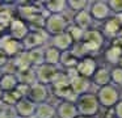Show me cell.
Segmentation results:
<instances>
[{"label":"cell","instance_id":"1","mask_svg":"<svg viewBox=\"0 0 122 118\" xmlns=\"http://www.w3.org/2000/svg\"><path fill=\"white\" fill-rule=\"evenodd\" d=\"M68 29V20L63 15H49L45 22V31L49 36L64 33Z\"/></svg>","mask_w":122,"mask_h":118},{"label":"cell","instance_id":"2","mask_svg":"<svg viewBox=\"0 0 122 118\" xmlns=\"http://www.w3.org/2000/svg\"><path fill=\"white\" fill-rule=\"evenodd\" d=\"M49 34L45 30H30L29 34L21 41L22 49L25 51H29L33 49H38L42 47L45 42H47Z\"/></svg>","mask_w":122,"mask_h":118},{"label":"cell","instance_id":"3","mask_svg":"<svg viewBox=\"0 0 122 118\" xmlns=\"http://www.w3.org/2000/svg\"><path fill=\"white\" fill-rule=\"evenodd\" d=\"M0 50L5 52L9 58H15L21 51H24L21 41L15 39L9 34H4L0 37Z\"/></svg>","mask_w":122,"mask_h":118},{"label":"cell","instance_id":"4","mask_svg":"<svg viewBox=\"0 0 122 118\" xmlns=\"http://www.w3.org/2000/svg\"><path fill=\"white\" fill-rule=\"evenodd\" d=\"M34 71H36L37 81L41 83V84H43V85L51 84L54 81V79L56 77V75L59 73L56 66H50V64H46V63L36 67Z\"/></svg>","mask_w":122,"mask_h":118},{"label":"cell","instance_id":"5","mask_svg":"<svg viewBox=\"0 0 122 118\" xmlns=\"http://www.w3.org/2000/svg\"><path fill=\"white\" fill-rule=\"evenodd\" d=\"M77 112L85 117H89L97 113L98 110V100L93 94H83L77 102Z\"/></svg>","mask_w":122,"mask_h":118},{"label":"cell","instance_id":"6","mask_svg":"<svg viewBox=\"0 0 122 118\" xmlns=\"http://www.w3.org/2000/svg\"><path fill=\"white\" fill-rule=\"evenodd\" d=\"M47 96H49V92H47L46 85L37 81V83L32 84L29 87V92H28L26 98L30 100L33 104L38 105V104H42V102H46Z\"/></svg>","mask_w":122,"mask_h":118},{"label":"cell","instance_id":"7","mask_svg":"<svg viewBox=\"0 0 122 118\" xmlns=\"http://www.w3.org/2000/svg\"><path fill=\"white\" fill-rule=\"evenodd\" d=\"M36 106L37 105L33 104L30 100H28L25 97V98H21L13 106V112L19 118H30V117H34Z\"/></svg>","mask_w":122,"mask_h":118},{"label":"cell","instance_id":"8","mask_svg":"<svg viewBox=\"0 0 122 118\" xmlns=\"http://www.w3.org/2000/svg\"><path fill=\"white\" fill-rule=\"evenodd\" d=\"M8 30H9L8 34L11 37H13L15 39H19V41H22L29 34L30 29L25 20H22V18H15Z\"/></svg>","mask_w":122,"mask_h":118},{"label":"cell","instance_id":"9","mask_svg":"<svg viewBox=\"0 0 122 118\" xmlns=\"http://www.w3.org/2000/svg\"><path fill=\"white\" fill-rule=\"evenodd\" d=\"M81 41V43L85 46L88 51H96L102 45V36L97 30H88L84 31V37Z\"/></svg>","mask_w":122,"mask_h":118},{"label":"cell","instance_id":"10","mask_svg":"<svg viewBox=\"0 0 122 118\" xmlns=\"http://www.w3.org/2000/svg\"><path fill=\"white\" fill-rule=\"evenodd\" d=\"M118 100V92L110 85H105L98 92V101L105 106H112Z\"/></svg>","mask_w":122,"mask_h":118},{"label":"cell","instance_id":"11","mask_svg":"<svg viewBox=\"0 0 122 118\" xmlns=\"http://www.w3.org/2000/svg\"><path fill=\"white\" fill-rule=\"evenodd\" d=\"M72 42L74 41H72V38L70 37V34L67 33V31L51 37V46L55 47L56 50H59V51H62V52L67 51V50L71 47Z\"/></svg>","mask_w":122,"mask_h":118},{"label":"cell","instance_id":"12","mask_svg":"<svg viewBox=\"0 0 122 118\" xmlns=\"http://www.w3.org/2000/svg\"><path fill=\"white\" fill-rule=\"evenodd\" d=\"M76 71L80 76L83 77H89V76H93L96 72V62L91 58H85V59L80 60L76 66Z\"/></svg>","mask_w":122,"mask_h":118},{"label":"cell","instance_id":"13","mask_svg":"<svg viewBox=\"0 0 122 118\" xmlns=\"http://www.w3.org/2000/svg\"><path fill=\"white\" fill-rule=\"evenodd\" d=\"M77 108L74 105V102L63 101L56 108V114L59 118H76L77 117Z\"/></svg>","mask_w":122,"mask_h":118},{"label":"cell","instance_id":"14","mask_svg":"<svg viewBox=\"0 0 122 118\" xmlns=\"http://www.w3.org/2000/svg\"><path fill=\"white\" fill-rule=\"evenodd\" d=\"M19 85V79L16 75H12V73H3L1 79H0V89L3 92H11L15 91L16 87Z\"/></svg>","mask_w":122,"mask_h":118},{"label":"cell","instance_id":"15","mask_svg":"<svg viewBox=\"0 0 122 118\" xmlns=\"http://www.w3.org/2000/svg\"><path fill=\"white\" fill-rule=\"evenodd\" d=\"M56 110L54 109L53 105L47 104V102H42L36 106V113L34 118H55Z\"/></svg>","mask_w":122,"mask_h":118},{"label":"cell","instance_id":"16","mask_svg":"<svg viewBox=\"0 0 122 118\" xmlns=\"http://www.w3.org/2000/svg\"><path fill=\"white\" fill-rule=\"evenodd\" d=\"M70 87H71V89L74 91L75 94H80V93H84L88 89L89 83H88V80L85 77H83L80 75H76L72 79H70Z\"/></svg>","mask_w":122,"mask_h":118},{"label":"cell","instance_id":"17","mask_svg":"<svg viewBox=\"0 0 122 118\" xmlns=\"http://www.w3.org/2000/svg\"><path fill=\"white\" fill-rule=\"evenodd\" d=\"M61 54L62 52L59 50H56L53 46H47L43 49V60L46 64L50 66H56L61 62Z\"/></svg>","mask_w":122,"mask_h":118},{"label":"cell","instance_id":"18","mask_svg":"<svg viewBox=\"0 0 122 118\" xmlns=\"http://www.w3.org/2000/svg\"><path fill=\"white\" fill-rule=\"evenodd\" d=\"M19 83L26 84V85H32V84L37 83V77H36V71L34 68H26V70L19 71L16 73Z\"/></svg>","mask_w":122,"mask_h":118},{"label":"cell","instance_id":"19","mask_svg":"<svg viewBox=\"0 0 122 118\" xmlns=\"http://www.w3.org/2000/svg\"><path fill=\"white\" fill-rule=\"evenodd\" d=\"M45 9L50 12L49 15H62L63 10L67 8V1L63 0H53V1H46L43 4Z\"/></svg>","mask_w":122,"mask_h":118},{"label":"cell","instance_id":"20","mask_svg":"<svg viewBox=\"0 0 122 118\" xmlns=\"http://www.w3.org/2000/svg\"><path fill=\"white\" fill-rule=\"evenodd\" d=\"M28 54V59L32 67H38V66L43 64L45 60H43V47H38V49H33L26 51Z\"/></svg>","mask_w":122,"mask_h":118},{"label":"cell","instance_id":"21","mask_svg":"<svg viewBox=\"0 0 122 118\" xmlns=\"http://www.w3.org/2000/svg\"><path fill=\"white\" fill-rule=\"evenodd\" d=\"M109 7L108 4H105V3L102 1H97L95 3V4H92V8H91V12H92V16L95 18H97V20H102V18H105L106 16L109 15Z\"/></svg>","mask_w":122,"mask_h":118},{"label":"cell","instance_id":"22","mask_svg":"<svg viewBox=\"0 0 122 118\" xmlns=\"http://www.w3.org/2000/svg\"><path fill=\"white\" fill-rule=\"evenodd\" d=\"M61 64H63L64 67H67L68 70H71V68H76V66H77V58H76V55L74 54L72 51H63L61 54Z\"/></svg>","mask_w":122,"mask_h":118},{"label":"cell","instance_id":"23","mask_svg":"<svg viewBox=\"0 0 122 118\" xmlns=\"http://www.w3.org/2000/svg\"><path fill=\"white\" fill-rule=\"evenodd\" d=\"M13 20H15V16L11 9L9 8H1V10H0V28L3 30L9 29Z\"/></svg>","mask_w":122,"mask_h":118},{"label":"cell","instance_id":"24","mask_svg":"<svg viewBox=\"0 0 122 118\" xmlns=\"http://www.w3.org/2000/svg\"><path fill=\"white\" fill-rule=\"evenodd\" d=\"M22 97L17 93L16 91H11V92H4L3 94V100H1V104L7 105V106H12L13 108L17 102L21 100Z\"/></svg>","mask_w":122,"mask_h":118},{"label":"cell","instance_id":"25","mask_svg":"<svg viewBox=\"0 0 122 118\" xmlns=\"http://www.w3.org/2000/svg\"><path fill=\"white\" fill-rule=\"evenodd\" d=\"M75 25L79 26L80 29H87L88 26L91 25V15L87 12H79L76 16H75Z\"/></svg>","mask_w":122,"mask_h":118},{"label":"cell","instance_id":"26","mask_svg":"<svg viewBox=\"0 0 122 118\" xmlns=\"http://www.w3.org/2000/svg\"><path fill=\"white\" fill-rule=\"evenodd\" d=\"M93 77H95V83L96 84L102 85V87H105L106 84L109 83V80H110V75H109V72L105 70V68H98V70H96Z\"/></svg>","mask_w":122,"mask_h":118},{"label":"cell","instance_id":"27","mask_svg":"<svg viewBox=\"0 0 122 118\" xmlns=\"http://www.w3.org/2000/svg\"><path fill=\"white\" fill-rule=\"evenodd\" d=\"M121 56H122V50H121L119 46H112L110 49L106 51V59H108L109 62H112V63L119 62Z\"/></svg>","mask_w":122,"mask_h":118},{"label":"cell","instance_id":"28","mask_svg":"<svg viewBox=\"0 0 122 118\" xmlns=\"http://www.w3.org/2000/svg\"><path fill=\"white\" fill-rule=\"evenodd\" d=\"M66 31L70 34L72 41H80V39H83V37H84V30L80 29L79 26H76V25L68 26V29H67Z\"/></svg>","mask_w":122,"mask_h":118},{"label":"cell","instance_id":"29","mask_svg":"<svg viewBox=\"0 0 122 118\" xmlns=\"http://www.w3.org/2000/svg\"><path fill=\"white\" fill-rule=\"evenodd\" d=\"M87 4L88 3L84 1V0H70V1H67V8H70L72 10H77V13H79L84 10Z\"/></svg>","mask_w":122,"mask_h":118},{"label":"cell","instance_id":"30","mask_svg":"<svg viewBox=\"0 0 122 118\" xmlns=\"http://www.w3.org/2000/svg\"><path fill=\"white\" fill-rule=\"evenodd\" d=\"M105 30H106L108 34H112V36L117 34V31L119 30V22L117 20H110L105 25Z\"/></svg>","mask_w":122,"mask_h":118},{"label":"cell","instance_id":"31","mask_svg":"<svg viewBox=\"0 0 122 118\" xmlns=\"http://www.w3.org/2000/svg\"><path fill=\"white\" fill-rule=\"evenodd\" d=\"M110 79L114 81L116 84H122V68H114L113 72L110 75Z\"/></svg>","mask_w":122,"mask_h":118},{"label":"cell","instance_id":"32","mask_svg":"<svg viewBox=\"0 0 122 118\" xmlns=\"http://www.w3.org/2000/svg\"><path fill=\"white\" fill-rule=\"evenodd\" d=\"M109 9L114 10L117 13H122V0H113L108 4Z\"/></svg>","mask_w":122,"mask_h":118},{"label":"cell","instance_id":"33","mask_svg":"<svg viewBox=\"0 0 122 118\" xmlns=\"http://www.w3.org/2000/svg\"><path fill=\"white\" fill-rule=\"evenodd\" d=\"M8 63H9V56L4 51L0 50V70H4V67H5Z\"/></svg>","mask_w":122,"mask_h":118},{"label":"cell","instance_id":"34","mask_svg":"<svg viewBox=\"0 0 122 118\" xmlns=\"http://www.w3.org/2000/svg\"><path fill=\"white\" fill-rule=\"evenodd\" d=\"M114 112H116V115L118 118H122V101L116 105V110H114Z\"/></svg>","mask_w":122,"mask_h":118},{"label":"cell","instance_id":"35","mask_svg":"<svg viewBox=\"0 0 122 118\" xmlns=\"http://www.w3.org/2000/svg\"><path fill=\"white\" fill-rule=\"evenodd\" d=\"M0 118H9V115L5 114L4 112H0Z\"/></svg>","mask_w":122,"mask_h":118},{"label":"cell","instance_id":"36","mask_svg":"<svg viewBox=\"0 0 122 118\" xmlns=\"http://www.w3.org/2000/svg\"><path fill=\"white\" fill-rule=\"evenodd\" d=\"M117 21H118L119 24H122V13H118V20Z\"/></svg>","mask_w":122,"mask_h":118},{"label":"cell","instance_id":"37","mask_svg":"<svg viewBox=\"0 0 122 118\" xmlns=\"http://www.w3.org/2000/svg\"><path fill=\"white\" fill-rule=\"evenodd\" d=\"M3 94H4V92L0 89V104H1V100H3Z\"/></svg>","mask_w":122,"mask_h":118},{"label":"cell","instance_id":"38","mask_svg":"<svg viewBox=\"0 0 122 118\" xmlns=\"http://www.w3.org/2000/svg\"><path fill=\"white\" fill-rule=\"evenodd\" d=\"M3 73H4V71H3V70H0V79H1V76H3Z\"/></svg>","mask_w":122,"mask_h":118},{"label":"cell","instance_id":"39","mask_svg":"<svg viewBox=\"0 0 122 118\" xmlns=\"http://www.w3.org/2000/svg\"><path fill=\"white\" fill-rule=\"evenodd\" d=\"M1 31H3V29L0 28V37H1Z\"/></svg>","mask_w":122,"mask_h":118},{"label":"cell","instance_id":"40","mask_svg":"<svg viewBox=\"0 0 122 118\" xmlns=\"http://www.w3.org/2000/svg\"><path fill=\"white\" fill-rule=\"evenodd\" d=\"M119 63H121V64H122V56H121V59H119Z\"/></svg>","mask_w":122,"mask_h":118},{"label":"cell","instance_id":"41","mask_svg":"<svg viewBox=\"0 0 122 118\" xmlns=\"http://www.w3.org/2000/svg\"><path fill=\"white\" fill-rule=\"evenodd\" d=\"M76 118H88V117H76Z\"/></svg>","mask_w":122,"mask_h":118},{"label":"cell","instance_id":"42","mask_svg":"<svg viewBox=\"0 0 122 118\" xmlns=\"http://www.w3.org/2000/svg\"><path fill=\"white\" fill-rule=\"evenodd\" d=\"M1 8H3V7H1V4H0V10H1Z\"/></svg>","mask_w":122,"mask_h":118}]
</instances>
